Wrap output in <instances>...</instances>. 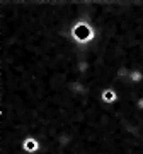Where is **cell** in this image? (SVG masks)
Instances as JSON below:
<instances>
[{
    "label": "cell",
    "instance_id": "obj_1",
    "mask_svg": "<svg viewBox=\"0 0 143 154\" xmlns=\"http://www.w3.org/2000/svg\"><path fill=\"white\" fill-rule=\"evenodd\" d=\"M70 34H72V38H73V41L78 43V45H82V46L90 45L94 39L97 38V31H95V28L87 21H77L73 26H72Z\"/></svg>",
    "mask_w": 143,
    "mask_h": 154
},
{
    "label": "cell",
    "instance_id": "obj_2",
    "mask_svg": "<svg viewBox=\"0 0 143 154\" xmlns=\"http://www.w3.org/2000/svg\"><path fill=\"white\" fill-rule=\"evenodd\" d=\"M21 149L22 152L26 154H38L41 151V142L33 135H28V137H24L21 140Z\"/></svg>",
    "mask_w": 143,
    "mask_h": 154
},
{
    "label": "cell",
    "instance_id": "obj_3",
    "mask_svg": "<svg viewBox=\"0 0 143 154\" xmlns=\"http://www.w3.org/2000/svg\"><path fill=\"white\" fill-rule=\"evenodd\" d=\"M128 81L135 86H140L143 84V70L142 69H131L130 70V75H128Z\"/></svg>",
    "mask_w": 143,
    "mask_h": 154
},
{
    "label": "cell",
    "instance_id": "obj_4",
    "mask_svg": "<svg viewBox=\"0 0 143 154\" xmlns=\"http://www.w3.org/2000/svg\"><path fill=\"white\" fill-rule=\"evenodd\" d=\"M135 106H136V110L140 111V113H143V96H140V98L136 99V103H135Z\"/></svg>",
    "mask_w": 143,
    "mask_h": 154
}]
</instances>
